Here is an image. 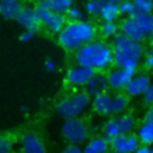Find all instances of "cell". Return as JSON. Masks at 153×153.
Wrapping results in <instances>:
<instances>
[{"label": "cell", "mask_w": 153, "mask_h": 153, "mask_svg": "<svg viewBox=\"0 0 153 153\" xmlns=\"http://www.w3.org/2000/svg\"><path fill=\"white\" fill-rule=\"evenodd\" d=\"M61 153H84V149L80 147V145H74V143H71L68 146H66Z\"/></svg>", "instance_id": "29"}, {"label": "cell", "mask_w": 153, "mask_h": 153, "mask_svg": "<svg viewBox=\"0 0 153 153\" xmlns=\"http://www.w3.org/2000/svg\"><path fill=\"white\" fill-rule=\"evenodd\" d=\"M146 39L148 41V43L151 44V47H153V35H151V36H148V37H147Z\"/></svg>", "instance_id": "35"}, {"label": "cell", "mask_w": 153, "mask_h": 153, "mask_svg": "<svg viewBox=\"0 0 153 153\" xmlns=\"http://www.w3.org/2000/svg\"><path fill=\"white\" fill-rule=\"evenodd\" d=\"M98 31L105 38H115L121 32V29L116 22H102Z\"/></svg>", "instance_id": "22"}, {"label": "cell", "mask_w": 153, "mask_h": 153, "mask_svg": "<svg viewBox=\"0 0 153 153\" xmlns=\"http://www.w3.org/2000/svg\"><path fill=\"white\" fill-rule=\"evenodd\" d=\"M120 14L126 17L134 16V1L133 0H122L118 5Z\"/></svg>", "instance_id": "26"}, {"label": "cell", "mask_w": 153, "mask_h": 153, "mask_svg": "<svg viewBox=\"0 0 153 153\" xmlns=\"http://www.w3.org/2000/svg\"><path fill=\"white\" fill-rule=\"evenodd\" d=\"M134 153H151V146H147V145H142L140 143L139 147L135 149Z\"/></svg>", "instance_id": "33"}, {"label": "cell", "mask_w": 153, "mask_h": 153, "mask_svg": "<svg viewBox=\"0 0 153 153\" xmlns=\"http://www.w3.org/2000/svg\"><path fill=\"white\" fill-rule=\"evenodd\" d=\"M84 17H85V11L79 7V6H75L73 5L69 11L67 12V18L69 19V22H78V20H84Z\"/></svg>", "instance_id": "25"}, {"label": "cell", "mask_w": 153, "mask_h": 153, "mask_svg": "<svg viewBox=\"0 0 153 153\" xmlns=\"http://www.w3.org/2000/svg\"><path fill=\"white\" fill-rule=\"evenodd\" d=\"M74 60L78 65L91 67L97 72L106 71L114 63L112 47L104 41L94 39L74 51Z\"/></svg>", "instance_id": "1"}, {"label": "cell", "mask_w": 153, "mask_h": 153, "mask_svg": "<svg viewBox=\"0 0 153 153\" xmlns=\"http://www.w3.org/2000/svg\"><path fill=\"white\" fill-rule=\"evenodd\" d=\"M22 153H48V152L41 137L37 134L29 131L24 134L22 139Z\"/></svg>", "instance_id": "15"}, {"label": "cell", "mask_w": 153, "mask_h": 153, "mask_svg": "<svg viewBox=\"0 0 153 153\" xmlns=\"http://www.w3.org/2000/svg\"><path fill=\"white\" fill-rule=\"evenodd\" d=\"M38 5L44 6L54 12L67 14L69 8L74 5V0H39Z\"/></svg>", "instance_id": "20"}, {"label": "cell", "mask_w": 153, "mask_h": 153, "mask_svg": "<svg viewBox=\"0 0 153 153\" xmlns=\"http://www.w3.org/2000/svg\"><path fill=\"white\" fill-rule=\"evenodd\" d=\"M135 73H136L135 71L120 68V67L110 69L106 73V80H108L109 88L115 91V92L124 91Z\"/></svg>", "instance_id": "10"}, {"label": "cell", "mask_w": 153, "mask_h": 153, "mask_svg": "<svg viewBox=\"0 0 153 153\" xmlns=\"http://www.w3.org/2000/svg\"><path fill=\"white\" fill-rule=\"evenodd\" d=\"M151 153H153V146L151 147Z\"/></svg>", "instance_id": "37"}, {"label": "cell", "mask_w": 153, "mask_h": 153, "mask_svg": "<svg viewBox=\"0 0 153 153\" xmlns=\"http://www.w3.org/2000/svg\"><path fill=\"white\" fill-rule=\"evenodd\" d=\"M96 73L97 71H94L93 68L76 63L67 71L66 81L72 87H82L88 84V81L93 78Z\"/></svg>", "instance_id": "9"}, {"label": "cell", "mask_w": 153, "mask_h": 153, "mask_svg": "<svg viewBox=\"0 0 153 153\" xmlns=\"http://www.w3.org/2000/svg\"><path fill=\"white\" fill-rule=\"evenodd\" d=\"M121 32L135 41H143L153 35V13H141L127 17L120 25Z\"/></svg>", "instance_id": "4"}, {"label": "cell", "mask_w": 153, "mask_h": 153, "mask_svg": "<svg viewBox=\"0 0 153 153\" xmlns=\"http://www.w3.org/2000/svg\"><path fill=\"white\" fill-rule=\"evenodd\" d=\"M23 7L22 0H0V16L8 20L17 19Z\"/></svg>", "instance_id": "17"}, {"label": "cell", "mask_w": 153, "mask_h": 153, "mask_svg": "<svg viewBox=\"0 0 153 153\" xmlns=\"http://www.w3.org/2000/svg\"><path fill=\"white\" fill-rule=\"evenodd\" d=\"M61 131H62L63 137L69 143H74V145H81L86 142L90 136L88 127L86 122L82 121L80 117L65 120Z\"/></svg>", "instance_id": "7"}, {"label": "cell", "mask_w": 153, "mask_h": 153, "mask_svg": "<svg viewBox=\"0 0 153 153\" xmlns=\"http://www.w3.org/2000/svg\"><path fill=\"white\" fill-rule=\"evenodd\" d=\"M16 20L24 30H29L35 33L42 29V22L37 13V8L33 6H24Z\"/></svg>", "instance_id": "11"}, {"label": "cell", "mask_w": 153, "mask_h": 153, "mask_svg": "<svg viewBox=\"0 0 153 153\" xmlns=\"http://www.w3.org/2000/svg\"><path fill=\"white\" fill-rule=\"evenodd\" d=\"M13 148V142L8 136L0 135V153H11Z\"/></svg>", "instance_id": "27"}, {"label": "cell", "mask_w": 153, "mask_h": 153, "mask_svg": "<svg viewBox=\"0 0 153 153\" xmlns=\"http://www.w3.org/2000/svg\"><path fill=\"white\" fill-rule=\"evenodd\" d=\"M120 10H118V5L103 0V5H102V10L98 14V17H100V19L103 22H116L120 17Z\"/></svg>", "instance_id": "19"}, {"label": "cell", "mask_w": 153, "mask_h": 153, "mask_svg": "<svg viewBox=\"0 0 153 153\" xmlns=\"http://www.w3.org/2000/svg\"><path fill=\"white\" fill-rule=\"evenodd\" d=\"M136 128L135 118L129 114H121L118 116H112L109 118L102 128L103 136L109 141L121 134H130Z\"/></svg>", "instance_id": "6"}, {"label": "cell", "mask_w": 153, "mask_h": 153, "mask_svg": "<svg viewBox=\"0 0 153 153\" xmlns=\"http://www.w3.org/2000/svg\"><path fill=\"white\" fill-rule=\"evenodd\" d=\"M112 153H122V152H117V151H114Z\"/></svg>", "instance_id": "36"}, {"label": "cell", "mask_w": 153, "mask_h": 153, "mask_svg": "<svg viewBox=\"0 0 153 153\" xmlns=\"http://www.w3.org/2000/svg\"><path fill=\"white\" fill-rule=\"evenodd\" d=\"M143 100L148 105H153V81H151V85L148 86L147 91L143 94Z\"/></svg>", "instance_id": "30"}, {"label": "cell", "mask_w": 153, "mask_h": 153, "mask_svg": "<svg viewBox=\"0 0 153 153\" xmlns=\"http://www.w3.org/2000/svg\"><path fill=\"white\" fill-rule=\"evenodd\" d=\"M98 29L88 20L68 22L57 33L60 45L68 51H76L84 44L97 38Z\"/></svg>", "instance_id": "2"}, {"label": "cell", "mask_w": 153, "mask_h": 153, "mask_svg": "<svg viewBox=\"0 0 153 153\" xmlns=\"http://www.w3.org/2000/svg\"><path fill=\"white\" fill-rule=\"evenodd\" d=\"M45 68L49 71V72H53V71H55L56 69V63L53 61V60H47L45 61Z\"/></svg>", "instance_id": "34"}, {"label": "cell", "mask_w": 153, "mask_h": 153, "mask_svg": "<svg viewBox=\"0 0 153 153\" xmlns=\"http://www.w3.org/2000/svg\"><path fill=\"white\" fill-rule=\"evenodd\" d=\"M37 13L39 16V19L42 22V25H44L50 32L53 33H59L63 26L67 24V18L66 14L54 12L44 6L37 5Z\"/></svg>", "instance_id": "8"}, {"label": "cell", "mask_w": 153, "mask_h": 153, "mask_svg": "<svg viewBox=\"0 0 153 153\" xmlns=\"http://www.w3.org/2000/svg\"><path fill=\"white\" fill-rule=\"evenodd\" d=\"M91 102L92 98L86 91H76L60 100L56 105V111L65 120L80 117L91 105Z\"/></svg>", "instance_id": "5"}, {"label": "cell", "mask_w": 153, "mask_h": 153, "mask_svg": "<svg viewBox=\"0 0 153 153\" xmlns=\"http://www.w3.org/2000/svg\"><path fill=\"white\" fill-rule=\"evenodd\" d=\"M145 121L153 123V105H149V108L147 109V111L145 114Z\"/></svg>", "instance_id": "32"}, {"label": "cell", "mask_w": 153, "mask_h": 153, "mask_svg": "<svg viewBox=\"0 0 153 153\" xmlns=\"http://www.w3.org/2000/svg\"><path fill=\"white\" fill-rule=\"evenodd\" d=\"M143 66L148 71H153V47L148 49V51L143 56Z\"/></svg>", "instance_id": "28"}, {"label": "cell", "mask_w": 153, "mask_h": 153, "mask_svg": "<svg viewBox=\"0 0 153 153\" xmlns=\"http://www.w3.org/2000/svg\"><path fill=\"white\" fill-rule=\"evenodd\" d=\"M108 88H109V86H108L106 74H104L102 72H97L93 75V78L88 81V84L86 85V92L91 97H94L97 94L106 92Z\"/></svg>", "instance_id": "16"}, {"label": "cell", "mask_w": 153, "mask_h": 153, "mask_svg": "<svg viewBox=\"0 0 153 153\" xmlns=\"http://www.w3.org/2000/svg\"><path fill=\"white\" fill-rule=\"evenodd\" d=\"M151 81L152 80L147 73H135L124 91L129 97L143 96L151 85Z\"/></svg>", "instance_id": "13"}, {"label": "cell", "mask_w": 153, "mask_h": 153, "mask_svg": "<svg viewBox=\"0 0 153 153\" xmlns=\"http://www.w3.org/2000/svg\"><path fill=\"white\" fill-rule=\"evenodd\" d=\"M136 136L140 143L153 146V123L145 121L142 124H140L136 130Z\"/></svg>", "instance_id": "21"}, {"label": "cell", "mask_w": 153, "mask_h": 153, "mask_svg": "<svg viewBox=\"0 0 153 153\" xmlns=\"http://www.w3.org/2000/svg\"><path fill=\"white\" fill-rule=\"evenodd\" d=\"M140 141L137 136L133 133L130 134H121L112 140H110V147L112 151L122 152V153H134L139 147Z\"/></svg>", "instance_id": "12"}, {"label": "cell", "mask_w": 153, "mask_h": 153, "mask_svg": "<svg viewBox=\"0 0 153 153\" xmlns=\"http://www.w3.org/2000/svg\"><path fill=\"white\" fill-rule=\"evenodd\" d=\"M114 63L116 67L137 71V67L143 57L145 49L141 42L135 41L127 35L120 32L112 41Z\"/></svg>", "instance_id": "3"}, {"label": "cell", "mask_w": 153, "mask_h": 153, "mask_svg": "<svg viewBox=\"0 0 153 153\" xmlns=\"http://www.w3.org/2000/svg\"><path fill=\"white\" fill-rule=\"evenodd\" d=\"M134 1V16L141 13H152L153 0H133Z\"/></svg>", "instance_id": "23"}, {"label": "cell", "mask_w": 153, "mask_h": 153, "mask_svg": "<svg viewBox=\"0 0 153 153\" xmlns=\"http://www.w3.org/2000/svg\"><path fill=\"white\" fill-rule=\"evenodd\" d=\"M82 149L84 153H108L110 149V141L104 136H96L87 140Z\"/></svg>", "instance_id": "18"}, {"label": "cell", "mask_w": 153, "mask_h": 153, "mask_svg": "<svg viewBox=\"0 0 153 153\" xmlns=\"http://www.w3.org/2000/svg\"><path fill=\"white\" fill-rule=\"evenodd\" d=\"M103 0H87L85 4V12L90 16H98L102 10Z\"/></svg>", "instance_id": "24"}, {"label": "cell", "mask_w": 153, "mask_h": 153, "mask_svg": "<svg viewBox=\"0 0 153 153\" xmlns=\"http://www.w3.org/2000/svg\"><path fill=\"white\" fill-rule=\"evenodd\" d=\"M33 36H35V32H32V31H29V30H24L22 33H20V36H19V39L22 41V42H30V41H32V38H33Z\"/></svg>", "instance_id": "31"}, {"label": "cell", "mask_w": 153, "mask_h": 153, "mask_svg": "<svg viewBox=\"0 0 153 153\" xmlns=\"http://www.w3.org/2000/svg\"><path fill=\"white\" fill-rule=\"evenodd\" d=\"M91 105L93 110L102 116H115L114 111V94L103 92L92 98Z\"/></svg>", "instance_id": "14"}]
</instances>
